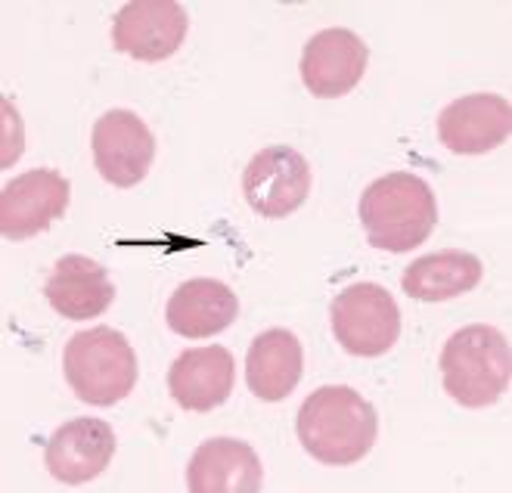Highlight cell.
Here are the masks:
<instances>
[{
	"mask_svg": "<svg viewBox=\"0 0 512 493\" xmlns=\"http://www.w3.org/2000/svg\"><path fill=\"white\" fill-rule=\"evenodd\" d=\"M298 441L323 466H354L376 447L379 416L367 397L348 385H323L301 404Z\"/></svg>",
	"mask_w": 512,
	"mask_h": 493,
	"instance_id": "1",
	"label": "cell"
},
{
	"mask_svg": "<svg viewBox=\"0 0 512 493\" xmlns=\"http://www.w3.org/2000/svg\"><path fill=\"white\" fill-rule=\"evenodd\" d=\"M357 214L373 249L404 255L419 249L435 233L438 199L419 174L391 171L364 190Z\"/></svg>",
	"mask_w": 512,
	"mask_h": 493,
	"instance_id": "2",
	"label": "cell"
},
{
	"mask_svg": "<svg viewBox=\"0 0 512 493\" xmlns=\"http://www.w3.org/2000/svg\"><path fill=\"white\" fill-rule=\"evenodd\" d=\"M512 351L494 326H466L444 342L441 382L444 391L466 410L494 407L509 391Z\"/></svg>",
	"mask_w": 512,
	"mask_h": 493,
	"instance_id": "3",
	"label": "cell"
},
{
	"mask_svg": "<svg viewBox=\"0 0 512 493\" xmlns=\"http://www.w3.org/2000/svg\"><path fill=\"white\" fill-rule=\"evenodd\" d=\"M63 373L78 400L90 407H115L137 385V354L128 338L109 329L75 332L63 351Z\"/></svg>",
	"mask_w": 512,
	"mask_h": 493,
	"instance_id": "4",
	"label": "cell"
},
{
	"mask_svg": "<svg viewBox=\"0 0 512 493\" xmlns=\"http://www.w3.org/2000/svg\"><path fill=\"white\" fill-rule=\"evenodd\" d=\"M329 323L336 342L351 357H382L401 338V307L388 289L354 283L333 298Z\"/></svg>",
	"mask_w": 512,
	"mask_h": 493,
	"instance_id": "5",
	"label": "cell"
},
{
	"mask_svg": "<svg viewBox=\"0 0 512 493\" xmlns=\"http://www.w3.org/2000/svg\"><path fill=\"white\" fill-rule=\"evenodd\" d=\"M243 193L255 214L283 221L311 193V165L292 146H264L243 171Z\"/></svg>",
	"mask_w": 512,
	"mask_h": 493,
	"instance_id": "6",
	"label": "cell"
},
{
	"mask_svg": "<svg viewBox=\"0 0 512 493\" xmlns=\"http://www.w3.org/2000/svg\"><path fill=\"white\" fill-rule=\"evenodd\" d=\"M190 16L174 0H134L112 16V47L140 63H165L187 41Z\"/></svg>",
	"mask_w": 512,
	"mask_h": 493,
	"instance_id": "7",
	"label": "cell"
},
{
	"mask_svg": "<svg viewBox=\"0 0 512 493\" xmlns=\"http://www.w3.org/2000/svg\"><path fill=\"white\" fill-rule=\"evenodd\" d=\"M94 165L100 177L118 190H131L146 180L156 162V137L131 109H109L94 125Z\"/></svg>",
	"mask_w": 512,
	"mask_h": 493,
	"instance_id": "8",
	"label": "cell"
},
{
	"mask_svg": "<svg viewBox=\"0 0 512 493\" xmlns=\"http://www.w3.org/2000/svg\"><path fill=\"white\" fill-rule=\"evenodd\" d=\"M72 199L69 180L53 168H32L13 177L0 193V233L10 242L44 233L63 218Z\"/></svg>",
	"mask_w": 512,
	"mask_h": 493,
	"instance_id": "9",
	"label": "cell"
},
{
	"mask_svg": "<svg viewBox=\"0 0 512 493\" xmlns=\"http://www.w3.org/2000/svg\"><path fill=\"white\" fill-rule=\"evenodd\" d=\"M367 41L348 28H323L301 50V81L320 100H339L364 81Z\"/></svg>",
	"mask_w": 512,
	"mask_h": 493,
	"instance_id": "10",
	"label": "cell"
},
{
	"mask_svg": "<svg viewBox=\"0 0 512 493\" xmlns=\"http://www.w3.org/2000/svg\"><path fill=\"white\" fill-rule=\"evenodd\" d=\"M115 431L109 422L78 416L59 425L44 450L47 472L63 484H84L100 478L115 456Z\"/></svg>",
	"mask_w": 512,
	"mask_h": 493,
	"instance_id": "11",
	"label": "cell"
},
{
	"mask_svg": "<svg viewBox=\"0 0 512 493\" xmlns=\"http://www.w3.org/2000/svg\"><path fill=\"white\" fill-rule=\"evenodd\" d=\"M512 134V109L500 94H469L438 115V137L454 156H488Z\"/></svg>",
	"mask_w": 512,
	"mask_h": 493,
	"instance_id": "12",
	"label": "cell"
},
{
	"mask_svg": "<svg viewBox=\"0 0 512 493\" xmlns=\"http://www.w3.org/2000/svg\"><path fill=\"white\" fill-rule=\"evenodd\" d=\"M236 385V360L227 348L208 345L184 351L168 369V391L180 410L212 413L224 407Z\"/></svg>",
	"mask_w": 512,
	"mask_h": 493,
	"instance_id": "13",
	"label": "cell"
},
{
	"mask_svg": "<svg viewBox=\"0 0 512 493\" xmlns=\"http://www.w3.org/2000/svg\"><path fill=\"white\" fill-rule=\"evenodd\" d=\"M264 484L261 459L239 438H208L196 447L187 466L193 493H258Z\"/></svg>",
	"mask_w": 512,
	"mask_h": 493,
	"instance_id": "14",
	"label": "cell"
},
{
	"mask_svg": "<svg viewBox=\"0 0 512 493\" xmlns=\"http://www.w3.org/2000/svg\"><path fill=\"white\" fill-rule=\"evenodd\" d=\"M44 295L59 317L81 323L109 311V304L115 301V286L100 261L87 255H66L56 261Z\"/></svg>",
	"mask_w": 512,
	"mask_h": 493,
	"instance_id": "15",
	"label": "cell"
},
{
	"mask_svg": "<svg viewBox=\"0 0 512 493\" xmlns=\"http://www.w3.org/2000/svg\"><path fill=\"white\" fill-rule=\"evenodd\" d=\"M301 373H305V351L295 332L267 329L252 342L246 357V382L264 404L286 400L301 382Z\"/></svg>",
	"mask_w": 512,
	"mask_h": 493,
	"instance_id": "16",
	"label": "cell"
},
{
	"mask_svg": "<svg viewBox=\"0 0 512 493\" xmlns=\"http://www.w3.org/2000/svg\"><path fill=\"white\" fill-rule=\"evenodd\" d=\"M239 317V298L221 280H187L180 283L171 298L165 320L171 332L184 338H208L230 329Z\"/></svg>",
	"mask_w": 512,
	"mask_h": 493,
	"instance_id": "17",
	"label": "cell"
},
{
	"mask_svg": "<svg viewBox=\"0 0 512 493\" xmlns=\"http://www.w3.org/2000/svg\"><path fill=\"white\" fill-rule=\"evenodd\" d=\"M481 276H485L481 258L469 252H438V255L416 258L404 270L401 286L407 298L413 301L438 304V301H450V298L472 292L481 283Z\"/></svg>",
	"mask_w": 512,
	"mask_h": 493,
	"instance_id": "18",
	"label": "cell"
}]
</instances>
